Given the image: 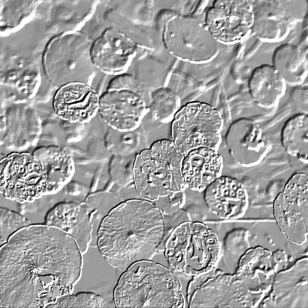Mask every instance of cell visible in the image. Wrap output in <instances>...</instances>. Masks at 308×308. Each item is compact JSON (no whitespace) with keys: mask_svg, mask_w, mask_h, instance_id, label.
<instances>
[{"mask_svg":"<svg viewBox=\"0 0 308 308\" xmlns=\"http://www.w3.org/2000/svg\"><path fill=\"white\" fill-rule=\"evenodd\" d=\"M82 254L62 229L31 224L0 248V307L46 308L72 293L81 279Z\"/></svg>","mask_w":308,"mask_h":308,"instance_id":"1","label":"cell"},{"mask_svg":"<svg viewBox=\"0 0 308 308\" xmlns=\"http://www.w3.org/2000/svg\"><path fill=\"white\" fill-rule=\"evenodd\" d=\"M165 232L163 213L155 204L145 199H128L103 218L97 246L108 264L123 272L137 261L151 260Z\"/></svg>","mask_w":308,"mask_h":308,"instance_id":"2","label":"cell"},{"mask_svg":"<svg viewBox=\"0 0 308 308\" xmlns=\"http://www.w3.org/2000/svg\"><path fill=\"white\" fill-rule=\"evenodd\" d=\"M181 282L170 269L143 260L130 265L113 291L118 308H184Z\"/></svg>","mask_w":308,"mask_h":308,"instance_id":"3","label":"cell"},{"mask_svg":"<svg viewBox=\"0 0 308 308\" xmlns=\"http://www.w3.org/2000/svg\"><path fill=\"white\" fill-rule=\"evenodd\" d=\"M184 156L171 140L154 142L135 157L132 176L137 192L151 202L187 187L182 173Z\"/></svg>","mask_w":308,"mask_h":308,"instance_id":"4","label":"cell"},{"mask_svg":"<svg viewBox=\"0 0 308 308\" xmlns=\"http://www.w3.org/2000/svg\"><path fill=\"white\" fill-rule=\"evenodd\" d=\"M221 251L211 229L202 222L187 221L177 226L168 238L164 255L172 272L193 277L216 267Z\"/></svg>","mask_w":308,"mask_h":308,"instance_id":"5","label":"cell"},{"mask_svg":"<svg viewBox=\"0 0 308 308\" xmlns=\"http://www.w3.org/2000/svg\"><path fill=\"white\" fill-rule=\"evenodd\" d=\"M93 41L79 31L55 35L47 43L42 63L45 76L54 87L79 82L89 85L94 76L90 51Z\"/></svg>","mask_w":308,"mask_h":308,"instance_id":"6","label":"cell"},{"mask_svg":"<svg viewBox=\"0 0 308 308\" xmlns=\"http://www.w3.org/2000/svg\"><path fill=\"white\" fill-rule=\"evenodd\" d=\"M265 296L235 274L225 273L216 267L193 276L186 288L189 308L256 307Z\"/></svg>","mask_w":308,"mask_h":308,"instance_id":"7","label":"cell"},{"mask_svg":"<svg viewBox=\"0 0 308 308\" xmlns=\"http://www.w3.org/2000/svg\"><path fill=\"white\" fill-rule=\"evenodd\" d=\"M171 123V140L183 156L201 147L219 149L224 121L220 112L211 105L200 101L188 102Z\"/></svg>","mask_w":308,"mask_h":308,"instance_id":"8","label":"cell"},{"mask_svg":"<svg viewBox=\"0 0 308 308\" xmlns=\"http://www.w3.org/2000/svg\"><path fill=\"white\" fill-rule=\"evenodd\" d=\"M148 112L141 83L131 74L113 76L100 96L98 114L106 124L118 131L136 130Z\"/></svg>","mask_w":308,"mask_h":308,"instance_id":"9","label":"cell"},{"mask_svg":"<svg viewBox=\"0 0 308 308\" xmlns=\"http://www.w3.org/2000/svg\"><path fill=\"white\" fill-rule=\"evenodd\" d=\"M162 40L166 49L184 62L200 64L210 61L218 43L205 24L197 19L176 14L165 23Z\"/></svg>","mask_w":308,"mask_h":308,"instance_id":"10","label":"cell"},{"mask_svg":"<svg viewBox=\"0 0 308 308\" xmlns=\"http://www.w3.org/2000/svg\"><path fill=\"white\" fill-rule=\"evenodd\" d=\"M46 180L38 160L29 152H12L1 159L0 192L7 199L32 203L45 196Z\"/></svg>","mask_w":308,"mask_h":308,"instance_id":"11","label":"cell"},{"mask_svg":"<svg viewBox=\"0 0 308 308\" xmlns=\"http://www.w3.org/2000/svg\"><path fill=\"white\" fill-rule=\"evenodd\" d=\"M274 214L281 231L292 242L307 239L308 176L297 172L288 179L274 201Z\"/></svg>","mask_w":308,"mask_h":308,"instance_id":"12","label":"cell"},{"mask_svg":"<svg viewBox=\"0 0 308 308\" xmlns=\"http://www.w3.org/2000/svg\"><path fill=\"white\" fill-rule=\"evenodd\" d=\"M204 23L217 42L226 45L239 43L252 32L253 1H215L206 12Z\"/></svg>","mask_w":308,"mask_h":308,"instance_id":"13","label":"cell"},{"mask_svg":"<svg viewBox=\"0 0 308 308\" xmlns=\"http://www.w3.org/2000/svg\"><path fill=\"white\" fill-rule=\"evenodd\" d=\"M138 47L133 40L111 26L93 41L90 51L91 62L106 74L114 76L124 74L136 57Z\"/></svg>","mask_w":308,"mask_h":308,"instance_id":"14","label":"cell"},{"mask_svg":"<svg viewBox=\"0 0 308 308\" xmlns=\"http://www.w3.org/2000/svg\"><path fill=\"white\" fill-rule=\"evenodd\" d=\"M225 143L232 159L243 167L258 165L269 151L265 134L259 125L249 118L238 119L230 125Z\"/></svg>","mask_w":308,"mask_h":308,"instance_id":"15","label":"cell"},{"mask_svg":"<svg viewBox=\"0 0 308 308\" xmlns=\"http://www.w3.org/2000/svg\"><path fill=\"white\" fill-rule=\"evenodd\" d=\"M288 261L283 250L272 252L256 246L248 248L240 256L235 274L251 288L266 294L271 290L275 275L286 268Z\"/></svg>","mask_w":308,"mask_h":308,"instance_id":"16","label":"cell"},{"mask_svg":"<svg viewBox=\"0 0 308 308\" xmlns=\"http://www.w3.org/2000/svg\"><path fill=\"white\" fill-rule=\"evenodd\" d=\"M100 95L90 85L75 82L57 89L52 100L56 115L70 123H89L98 113Z\"/></svg>","mask_w":308,"mask_h":308,"instance_id":"17","label":"cell"},{"mask_svg":"<svg viewBox=\"0 0 308 308\" xmlns=\"http://www.w3.org/2000/svg\"><path fill=\"white\" fill-rule=\"evenodd\" d=\"M93 213L84 202L63 201L47 211L44 224L60 228L72 237L84 255L92 240Z\"/></svg>","mask_w":308,"mask_h":308,"instance_id":"18","label":"cell"},{"mask_svg":"<svg viewBox=\"0 0 308 308\" xmlns=\"http://www.w3.org/2000/svg\"><path fill=\"white\" fill-rule=\"evenodd\" d=\"M204 199L212 213L225 220L243 217L248 207L245 186L237 179L221 176L204 190Z\"/></svg>","mask_w":308,"mask_h":308,"instance_id":"19","label":"cell"},{"mask_svg":"<svg viewBox=\"0 0 308 308\" xmlns=\"http://www.w3.org/2000/svg\"><path fill=\"white\" fill-rule=\"evenodd\" d=\"M32 153L42 166L46 183L45 196L57 194L72 180L75 167L69 149L45 145L36 147Z\"/></svg>","mask_w":308,"mask_h":308,"instance_id":"20","label":"cell"},{"mask_svg":"<svg viewBox=\"0 0 308 308\" xmlns=\"http://www.w3.org/2000/svg\"><path fill=\"white\" fill-rule=\"evenodd\" d=\"M223 166V158L218 151L201 147L184 156L182 173L187 188L202 192L222 176Z\"/></svg>","mask_w":308,"mask_h":308,"instance_id":"21","label":"cell"},{"mask_svg":"<svg viewBox=\"0 0 308 308\" xmlns=\"http://www.w3.org/2000/svg\"><path fill=\"white\" fill-rule=\"evenodd\" d=\"M253 1L252 32L260 41L275 43L283 41L290 32L289 14L280 1Z\"/></svg>","mask_w":308,"mask_h":308,"instance_id":"22","label":"cell"},{"mask_svg":"<svg viewBox=\"0 0 308 308\" xmlns=\"http://www.w3.org/2000/svg\"><path fill=\"white\" fill-rule=\"evenodd\" d=\"M3 67L1 71V86L10 97L23 101L33 98L41 83L38 67L27 60H15Z\"/></svg>","mask_w":308,"mask_h":308,"instance_id":"23","label":"cell"},{"mask_svg":"<svg viewBox=\"0 0 308 308\" xmlns=\"http://www.w3.org/2000/svg\"><path fill=\"white\" fill-rule=\"evenodd\" d=\"M287 84L273 66L263 64L256 67L248 81L251 98L259 107L271 109L277 106L284 95Z\"/></svg>","mask_w":308,"mask_h":308,"instance_id":"24","label":"cell"},{"mask_svg":"<svg viewBox=\"0 0 308 308\" xmlns=\"http://www.w3.org/2000/svg\"><path fill=\"white\" fill-rule=\"evenodd\" d=\"M303 288L307 289V258L305 256L276 273L271 290L261 303L270 300L273 307H285L286 300L290 299V301Z\"/></svg>","mask_w":308,"mask_h":308,"instance_id":"25","label":"cell"},{"mask_svg":"<svg viewBox=\"0 0 308 308\" xmlns=\"http://www.w3.org/2000/svg\"><path fill=\"white\" fill-rule=\"evenodd\" d=\"M307 53L301 48L289 43L278 47L272 56V65L287 85L301 86L308 73Z\"/></svg>","mask_w":308,"mask_h":308,"instance_id":"26","label":"cell"},{"mask_svg":"<svg viewBox=\"0 0 308 308\" xmlns=\"http://www.w3.org/2000/svg\"><path fill=\"white\" fill-rule=\"evenodd\" d=\"M281 142L285 151L301 162H308V116L300 113L290 118L281 133Z\"/></svg>","mask_w":308,"mask_h":308,"instance_id":"27","label":"cell"},{"mask_svg":"<svg viewBox=\"0 0 308 308\" xmlns=\"http://www.w3.org/2000/svg\"><path fill=\"white\" fill-rule=\"evenodd\" d=\"M1 33L9 34L23 27L34 16L38 1H1Z\"/></svg>","mask_w":308,"mask_h":308,"instance_id":"28","label":"cell"},{"mask_svg":"<svg viewBox=\"0 0 308 308\" xmlns=\"http://www.w3.org/2000/svg\"><path fill=\"white\" fill-rule=\"evenodd\" d=\"M181 107L180 96L170 88L162 87L152 92L148 113L153 120L167 123L172 121Z\"/></svg>","mask_w":308,"mask_h":308,"instance_id":"29","label":"cell"},{"mask_svg":"<svg viewBox=\"0 0 308 308\" xmlns=\"http://www.w3.org/2000/svg\"><path fill=\"white\" fill-rule=\"evenodd\" d=\"M109 308L110 304L102 296L90 292L65 295L46 308Z\"/></svg>","mask_w":308,"mask_h":308,"instance_id":"30","label":"cell"},{"mask_svg":"<svg viewBox=\"0 0 308 308\" xmlns=\"http://www.w3.org/2000/svg\"><path fill=\"white\" fill-rule=\"evenodd\" d=\"M31 224L21 214L2 207L0 208V244H4L9 238L20 229Z\"/></svg>","mask_w":308,"mask_h":308,"instance_id":"31","label":"cell"},{"mask_svg":"<svg viewBox=\"0 0 308 308\" xmlns=\"http://www.w3.org/2000/svg\"><path fill=\"white\" fill-rule=\"evenodd\" d=\"M169 203L172 206L182 207L185 203L186 196L184 191H179L170 194L168 196Z\"/></svg>","mask_w":308,"mask_h":308,"instance_id":"32","label":"cell"}]
</instances>
